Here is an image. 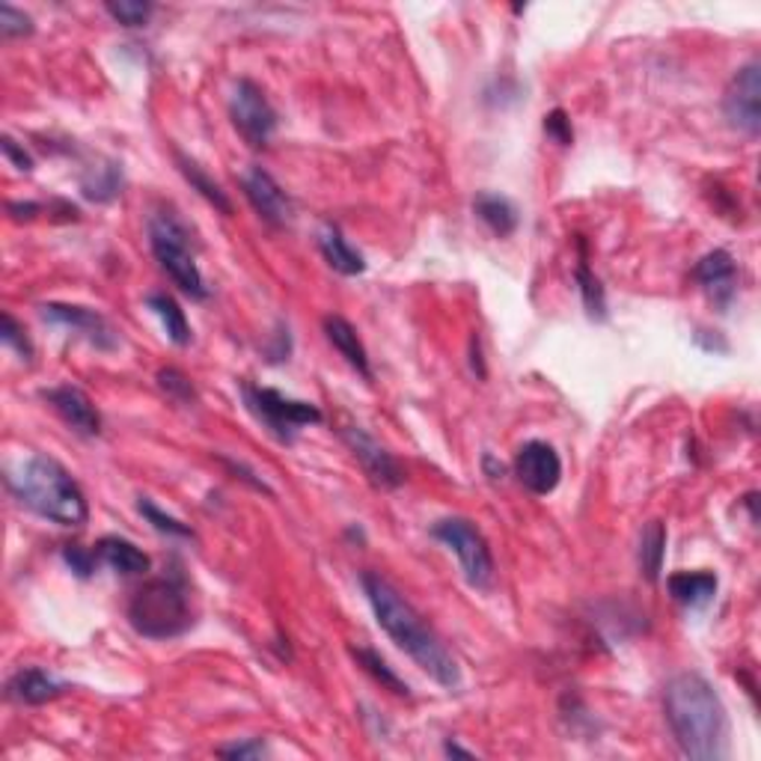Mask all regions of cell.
Masks as SVG:
<instances>
[{"mask_svg":"<svg viewBox=\"0 0 761 761\" xmlns=\"http://www.w3.org/2000/svg\"><path fill=\"white\" fill-rule=\"evenodd\" d=\"M664 717L678 750L693 761L729 756V714L709 678L678 672L664 688Z\"/></svg>","mask_w":761,"mask_h":761,"instance_id":"cell-1","label":"cell"},{"mask_svg":"<svg viewBox=\"0 0 761 761\" xmlns=\"http://www.w3.org/2000/svg\"><path fill=\"white\" fill-rule=\"evenodd\" d=\"M360 583H363V593L370 598L380 631L390 636L393 643L399 645L405 655L411 657L425 676H432L441 688H461L458 660L449 655V648L441 643V636L434 634L423 616L413 610V604L387 577H380L378 571H363Z\"/></svg>","mask_w":761,"mask_h":761,"instance_id":"cell-2","label":"cell"},{"mask_svg":"<svg viewBox=\"0 0 761 761\" xmlns=\"http://www.w3.org/2000/svg\"><path fill=\"white\" fill-rule=\"evenodd\" d=\"M7 488L22 506L60 527H84L90 506L78 479L57 458L33 453L7 470Z\"/></svg>","mask_w":761,"mask_h":761,"instance_id":"cell-3","label":"cell"},{"mask_svg":"<svg viewBox=\"0 0 761 761\" xmlns=\"http://www.w3.org/2000/svg\"><path fill=\"white\" fill-rule=\"evenodd\" d=\"M147 233L149 250L161 265V271L173 280V285L190 301H206L209 285H206V277L197 265L194 235H190L188 223L182 221L173 209H161V212L149 214Z\"/></svg>","mask_w":761,"mask_h":761,"instance_id":"cell-4","label":"cell"},{"mask_svg":"<svg viewBox=\"0 0 761 761\" xmlns=\"http://www.w3.org/2000/svg\"><path fill=\"white\" fill-rule=\"evenodd\" d=\"M128 622L147 640H176L194 624L188 593L179 577H155L128 601Z\"/></svg>","mask_w":761,"mask_h":761,"instance_id":"cell-5","label":"cell"},{"mask_svg":"<svg viewBox=\"0 0 761 761\" xmlns=\"http://www.w3.org/2000/svg\"><path fill=\"white\" fill-rule=\"evenodd\" d=\"M242 396L244 408L254 413L256 420L262 423V429H268V434H274L280 444H295L297 432L304 425H316L325 420L313 402H301V399L283 396L280 390H271V387H256L250 380L242 384Z\"/></svg>","mask_w":761,"mask_h":761,"instance_id":"cell-6","label":"cell"},{"mask_svg":"<svg viewBox=\"0 0 761 761\" xmlns=\"http://www.w3.org/2000/svg\"><path fill=\"white\" fill-rule=\"evenodd\" d=\"M432 536L437 541H444L446 548L458 557L461 574L473 589L488 593L494 586V557H491L485 536L473 527V520L441 518L432 527Z\"/></svg>","mask_w":761,"mask_h":761,"instance_id":"cell-7","label":"cell"},{"mask_svg":"<svg viewBox=\"0 0 761 761\" xmlns=\"http://www.w3.org/2000/svg\"><path fill=\"white\" fill-rule=\"evenodd\" d=\"M230 119H233L235 131L242 134L244 143L254 149H262L271 143L277 131V110L268 102V95L259 84H254L250 78H242L233 86L230 95Z\"/></svg>","mask_w":761,"mask_h":761,"instance_id":"cell-8","label":"cell"},{"mask_svg":"<svg viewBox=\"0 0 761 761\" xmlns=\"http://www.w3.org/2000/svg\"><path fill=\"white\" fill-rule=\"evenodd\" d=\"M723 117L735 131L747 138H759L761 131V66H740L731 74L729 86L723 93Z\"/></svg>","mask_w":761,"mask_h":761,"instance_id":"cell-9","label":"cell"},{"mask_svg":"<svg viewBox=\"0 0 761 761\" xmlns=\"http://www.w3.org/2000/svg\"><path fill=\"white\" fill-rule=\"evenodd\" d=\"M515 476L518 482L536 497H548L557 491L562 479L560 453L545 441H529L515 455Z\"/></svg>","mask_w":761,"mask_h":761,"instance_id":"cell-10","label":"cell"},{"mask_svg":"<svg viewBox=\"0 0 761 761\" xmlns=\"http://www.w3.org/2000/svg\"><path fill=\"white\" fill-rule=\"evenodd\" d=\"M342 441L349 444L351 455L360 461L363 473L370 476L372 485L384 488V491H393V488L402 485L405 470L370 432H363L358 425H349V429H342Z\"/></svg>","mask_w":761,"mask_h":761,"instance_id":"cell-11","label":"cell"},{"mask_svg":"<svg viewBox=\"0 0 761 761\" xmlns=\"http://www.w3.org/2000/svg\"><path fill=\"white\" fill-rule=\"evenodd\" d=\"M242 190L247 202L254 206V212L262 218L268 226L283 230L285 223L292 221V200L289 194L280 188V182L262 167H250L242 176Z\"/></svg>","mask_w":761,"mask_h":761,"instance_id":"cell-12","label":"cell"},{"mask_svg":"<svg viewBox=\"0 0 761 761\" xmlns=\"http://www.w3.org/2000/svg\"><path fill=\"white\" fill-rule=\"evenodd\" d=\"M43 318L54 321V325H63V328L74 330V333H81L86 342H93L95 349H117V330L110 328V321L98 309L78 307V304H43Z\"/></svg>","mask_w":761,"mask_h":761,"instance_id":"cell-13","label":"cell"},{"mask_svg":"<svg viewBox=\"0 0 761 761\" xmlns=\"http://www.w3.org/2000/svg\"><path fill=\"white\" fill-rule=\"evenodd\" d=\"M43 399L51 405L54 411H57V417H60L74 434H81V437H98V434H102V413H98L93 399H90L81 387L60 384V387L45 390Z\"/></svg>","mask_w":761,"mask_h":761,"instance_id":"cell-14","label":"cell"},{"mask_svg":"<svg viewBox=\"0 0 761 761\" xmlns=\"http://www.w3.org/2000/svg\"><path fill=\"white\" fill-rule=\"evenodd\" d=\"M693 280L702 285V292L714 301L719 313H726L738 295V265L726 250H711L693 268Z\"/></svg>","mask_w":761,"mask_h":761,"instance_id":"cell-15","label":"cell"},{"mask_svg":"<svg viewBox=\"0 0 761 761\" xmlns=\"http://www.w3.org/2000/svg\"><path fill=\"white\" fill-rule=\"evenodd\" d=\"M63 693H69V684L48 676L39 666L19 669V672L7 681V699L19 702V705H45V702L63 696Z\"/></svg>","mask_w":761,"mask_h":761,"instance_id":"cell-16","label":"cell"},{"mask_svg":"<svg viewBox=\"0 0 761 761\" xmlns=\"http://www.w3.org/2000/svg\"><path fill=\"white\" fill-rule=\"evenodd\" d=\"M325 337H328L330 346L339 351V358L346 360L351 370L358 372L360 378L372 380L370 354H366V346L360 342L358 330H354V325H351L349 318H342V316L325 318Z\"/></svg>","mask_w":761,"mask_h":761,"instance_id":"cell-17","label":"cell"},{"mask_svg":"<svg viewBox=\"0 0 761 761\" xmlns=\"http://www.w3.org/2000/svg\"><path fill=\"white\" fill-rule=\"evenodd\" d=\"M318 250L325 256V262L342 277H358L366 271V259L360 250H354L349 244V238L339 233V226L333 223H325L318 230Z\"/></svg>","mask_w":761,"mask_h":761,"instance_id":"cell-18","label":"cell"},{"mask_svg":"<svg viewBox=\"0 0 761 761\" xmlns=\"http://www.w3.org/2000/svg\"><path fill=\"white\" fill-rule=\"evenodd\" d=\"M95 557L105 562L107 569L117 571L122 577H140L149 571V557L134 545V541L119 539V536H105L95 545Z\"/></svg>","mask_w":761,"mask_h":761,"instance_id":"cell-19","label":"cell"},{"mask_svg":"<svg viewBox=\"0 0 761 761\" xmlns=\"http://www.w3.org/2000/svg\"><path fill=\"white\" fill-rule=\"evenodd\" d=\"M473 214L479 221L485 223L488 230L500 238H506L518 230V209L515 202L500 197V194H491V190H479L473 197Z\"/></svg>","mask_w":761,"mask_h":761,"instance_id":"cell-20","label":"cell"},{"mask_svg":"<svg viewBox=\"0 0 761 761\" xmlns=\"http://www.w3.org/2000/svg\"><path fill=\"white\" fill-rule=\"evenodd\" d=\"M669 595L684 607H705V604L717 595V574L711 571H678L669 574Z\"/></svg>","mask_w":761,"mask_h":761,"instance_id":"cell-21","label":"cell"},{"mask_svg":"<svg viewBox=\"0 0 761 761\" xmlns=\"http://www.w3.org/2000/svg\"><path fill=\"white\" fill-rule=\"evenodd\" d=\"M147 304L149 309L161 318V325H164V330H167V339L173 342V346H179V349L190 346V339H194V333H190V321L188 316H185V309L179 307V301H176V297L167 295V292H152V295L147 297Z\"/></svg>","mask_w":761,"mask_h":761,"instance_id":"cell-22","label":"cell"},{"mask_svg":"<svg viewBox=\"0 0 761 761\" xmlns=\"http://www.w3.org/2000/svg\"><path fill=\"white\" fill-rule=\"evenodd\" d=\"M577 254L581 256H577V271H574V280H577V285H581L583 307H586L589 318L604 321V318H607V292H604L601 280L593 274V268H589L586 242H583L581 235H577Z\"/></svg>","mask_w":761,"mask_h":761,"instance_id":"cell-23","label":"cell"},{"mask_svg":"<svg viewBox=\"0 0 761 761\" xmlns=\"http://www.w3.org/2000/svg\"><path fill=\"white\" fill-rule=\"evenodd\" d=\"M176 164H179V173L190 182V188L197 190L202 200L212 202L214 209H218L221 214H226V218L233 214V202H230V197H226V190H223L221 185H218V182H214L212 176L197 164V161L188 159V155H182L179 149H176Z\"/></svg>","mask_w":761,"mask_h":761,"instance_id":"cell-24","label":"cell"},{"mask_svg":"<svg viewBox=\"0 0 761 761\" xmlns=\"http://www.w3.org/2000/svg\"><path fill=\"white\" fill-rule=\"evenodd\" d=\"M664 557H666V527L660 520H648L640 536V550H636V562H640V571L648 583L660 581V571H664Z\"/></svg>","mask_w":761,"mask_h":761,"instance_id":"cell-25","label":"cell"},{"mask_svg":"<svg viewBox=\"0 0 761 761\" xmlns=\"http://www.w3.org/2000/svg\"><path fill=\"white\" fill-rule=\"evenodd\" d=\"M351 655H354V660H358L366 672H370L375 681H378L380 688H387V690H393L396 696H411V690H408V684H405L402 678L396 676L393 672V666L384 660V657L378 655V652H372V648H351Z\"/></svg>","mask_w":761,"mask_h":761,"instance_id":"cell-26","label":"cell"},{"mask_svg":"<svg viewBox=\"0 0 761 761\" xmlns=\"http://www.w3.org/2000/svg\"><path fill=\"white\" fill-rule=\"evenodd\" d=\"M81 188H84L86 200H95V202L114 200V197L122 194V169H119L117 164L95 167L93 176H86V179L81 182Z\"/></svg>","mask_w":761,"mask_h":761,"instance_id":"cell-27","label":"cell"},{"mask_svg":"<svg viewBox=\"0 0 761 761\" xmlns=\"http://www.w3.org/2000/svg\"><path fill=\"white\" fill-rule=\"evenodd\" d=\"M138 512L149 520V524H152V529H159V532H164V536H173V539H188V541L194 539V529H190L188 524H182L179 518L167 515L164 508L155 506L149 497L138 500Z\"/></svg>","mask_w":761,"mask_h":761,"instance_id":"cell-28","label":"cell"},{"mask_svg":"<svg viewBox=\"0 0 761 761\" xmlns=\"http://www.w3.org/2000/svg\"><path fill=\"white\" fill-rule=\"evenodd\" d=\"M105 10L122 27H147L155 7L147 0H110V3H105Z\"/></svg>","mask_w":761,"mask_h":761,"instance_id":"cell-29","label":"cell"},{"mask_svg":"<svg viewBox=\"0 0 761 761\" xmlns=\"http://www.w3.org/2000/svg\"><path fill=\"white\" fill-rule=\"evenodd\" d=\"M159 387L167 393L169 399H173L176 405L197 402V390H194V384H190L188 375H185L182 370H176V366H164V370H159Z\"/></svg>","mask_w":761,"mask_h":761,"instance_id":"cell-30","label":"cell"},{"mask_svg":"<svg viewBox=\"0 0 761 761\" xmlns=\"http://www.w3.org/2000/svg\"><path fill=\"white\" fill-rule=\"evenodd\" d=\"M0 339L10 346L19 358L24 360V363H31L33 360V342L31 337H27V330H24V325H19L15 321V316L12 313H3V321H0Z\"/></svg>","mask_w":761,"mask_h":761,"instance_id":"cell-31","label":"cell"},{"mask_svg":"<svg viewBox=\"0 0 761 761\" xmlns=\"http://www.w3.org/2000/svg\"><path fill=\"white\" fill-rule=\"evenodd\" d=\"M0 33L7 39H19V36H31L33 19L27 12L15 10L10 3H0Z\"/></svg>","mask_w":761,"mask_h":761,"instance_id":"cell-32","label":"cell"},{"mask_svg":"<svg viewBox=\"0 0 761 761\" xmlns=\"http://www.w3.org/2000/svg\"><path fill=\"white\" fill-rule=\"evenodd\" d=\"M545 131H548V138L553 140V143H560V147H571V143H574V128H571L569 114H565L562 107L550 110L548 117H545Z\"/></svg>","mask_w":761,"mask_h":761,"instance_id":"cell-33","label":"cell"},{"mask_svg":"<svg viewBox=\"0 0 761 761\" xmlns=\"http://www.w3.org/2000/svg\"><path fill=\"white\" fill-rule=\"evenodd\" d=\"M268 744H265L262 738H250V740H242V744H230V747H221L218 750V756H223V759H262V756H268Z\"/></svg>","mask_w":761,"mask_h":761,"instance_id":"cell-34","label":"cell"},{"mask_svg":"<svg viewBox=\"0 0 761 761\" xmlns=\"http://www.w3.org/2000/svg\"><path fill=\"white\" fill-rule=\"evenodd\" d=\"M63 560L69 562V569H72L78 577H90L95 571V560H98V557H95V550L72 548V545H69V548L63 550Z\"/></svg>","mask_w":761,"mask_h":761,"instance_id":"cell-35","label":"cell"},{"mask_svg":"<svg viewBox=\"0 0 761 761\" xmlns=\"http://www.w3.org/2000/svg\"><path fill=\"white\" fill-rule=\"evenodd\" d=\"M218 458H221L223 467H230V470H233L235 479H242V482H247V485L256 488V491H262V494H268V497H274V491L268 488V482H265V479H259V476H256L250 467L242 465V461H235V458H226V455H218Z\"/></svg>","mask_w":761,"mask_h":761,"instance_id":"cell-36","label":"cell"},{"mask_svg":"<svg viewBox=\"0 0 761 761\" xmlns=\"http://www.w3.org/2000/svg\"><path fill=\"white\" fill-rule=\"evenodd\" d=\"M0 149H3V155H7V159L12 161V167L22 169V173H31V169H33L31 152H27V149H24V147H19V143H15V140L10 138V134L0 140Z\"/></svg>","mask_w":761,"mask_h":761,"instance_id":"cell-37","label":"cell"},{"mask_svg":"<svg viewBox=\"0 0 761 761\" xmlns=\"http://www.w3.org/2000/svg\"><path fill=\"white\" fill-rule=\"evenodd\" d=\"M7 212L12 214V221H33L36 214L43 212V206L39 202H10Z\"/></svg>","mask_w":761,"mask_h":761,"instance_id":"cell-38","label":"cell"},{"mask_svg":"<svg viewBox=\"0 0 761 761\" xmlns=\"http://www.w3.org/2000/svg\"><path fill=\"white\" fill-rule=\"evenodd\" d=\"M470 354H473V358H470V363H473V372L479 375V378H485L488 372H485V363H482V354H479V339L476 337H473V342H470Z\"/></svg>","mask_w":761,"mask_h":761,"instance_id":"cell-39","label":"cell"},{"mask_svg":"<svg viewBox=\"0 0 761 761\" xmlns=\"http://www.w3.org/2000/svg\"><path fill=\"white\" fill-rule=\"evenodd\" d=\"M444 752H446V756H453V759H473V756H476L473 750H465V747H458L455 740H446Z\"/></svg>","mask_w":761,"mask_h":761,"instance_id":"cell-40","label":"cell"}]
</instances>
